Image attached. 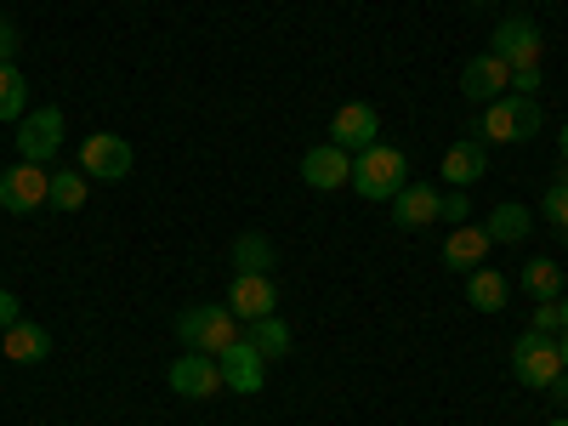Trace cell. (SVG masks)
<instances>
[{"instance_id": "5", "label": "cell", "mask_w": 568, "mask_h": 426, "mask_svg": "<svg viewBox=\"0 0 568 426\" xmlns=\"http://www.w3.org/2000/svg\"><path fill=\"white\" fill-rule=\"evenodd\" d=\"M40 205H52V171L18 160L12 171H0V211L7 216H29Z\"/></svg>"}, {"instance_id": "18", "label": "cell", "mask_w": 568, "mask_h": 426, "mask_svg": "<svg viewBox=\"0 0 568 426\" xmlns=\"http://www.w3.org/2000/svg\"><path fill=\"white\" fill-rule=\"evenodd\" d=\"M484 256H489V233H484V227H471V222H460L449 240H444V267H455V273L484 267Z\"/></svg>"}, {"instance_id": "12", "label": "cell", "mask_w": 568, "mask_h": 426, "mask_svg": "<svg viewBox=\"0 0 568 426\" xmlns=\"http://www.w3.org/2000/svg\"><path fill=\"white\" fill-rule=\"evenodd\" d=\"M171 393H176V398H216V393H222L216 353H182V358L171 364Z\"/></svg>"}, {"instance_id": "13", "label": "cell", "mask_w": 568, "mask_h": 426, "mask_svg": "<svg viewBox=\"0 0 568 426\" xmlns=\"http://www.w3.org/2000/svg\"><path fill=\"white\" fill-rule=\"evenodd\" d=\"M302 182L318 187V194H336V187L353 182V154L336 149V142H324V149H307V154H302Z\"/></svg>"}, {"instance_id": "6", "label": "cell", "mask_w": 568, "mask_h": 426, "mask_svg": "<svg viewBox=\"0 0 568 426\" xmlns=\"http://www.w3.org/2000/svg\"><path fill=\"white\" fill-rule=\"evenodd\" d=\"M63 149V114L58 109H34L18 120V160L29 165H52Z\"/></svg>"}, {"instance_id": "15", "label": "cell", "mask_w": 568, "mask_h": 426, "mask_svg": "<svg viewBox=\"0 0 568 426\" xmlns=\"http://www.w3.org/2000/svg\"><path fill=\"white\" fill-rule=\"evenodd\" d=\"M438 205H444L438 187H426V182H404L398 194H393V222L415 233V227H426V222H438Z\"/></svg>"}, {"instance_id": "10", "label": "cell", "mask_w": 568, "mask_h": 426, "mask_svg": "<svg viewBox=\"0 0 568 426\" xmlns=\"http://www.w3.org/2000/svg\"><path fill=\"white\" fill-rule=\"evenodd\" d=\"M489 52H495L506 69H540V29H535V18H506V23L495 29Z\"/></svg>"}, {"instance_id": "27", "label": "cell", "mask_w": 568, "mask_h": 426, "mask_svg": "<svg viewBox=\"0 0 568 426\" xmlns=\"http://www.w3.org/2000/svg\"><path fill=\"white\" fill-rule=\"evenodd\" d=\"M438 216H449V222H455V227H460V222H466V216H471V200H466V187H455V194H449V200H444V205H438Z\"/></svg>"}, {"instance_id": "14", "label": "cell", "mask_w": 568, "mask_h": 426, "mask_svg": "<svg viewBox=\"0 0 568 426\" xmlns=\"http://www.w3.org/2000/svg\"><path fill=\"white\" fill-rule=\"evenodd\" d=\"M506 85H511V69H506V63H500L495 52L471 58V63L460 69V98H466V103H484V109H489V103L500 98Z\"/></svg>"}, {"instance_id": "31", "label": "cell", "mask_w": 568, "mask_h": 426, "mask_svg": "<svg viewBox=\"0 0 568 426\" xmlns=\"http://www.w3.org/2000/svg\"><path fill=\"white\" fill-rule=\"evenodd\" d=\"M546 393H551V398H557V404H562V409H568V369H562V375H557V382H551V387H546Z\"/></svg>"}, {"instance_id": "29", "label": "cell", "mask_w": 568, "mask_h": 426, "mask_svg": "<svg viewBox=\"0 0 568 426\" xmlns=\"http://www.w3.org/2000/svg\"><path fill=\"white\" fill-rule=\"evenodd\" d=\"M540 69H511V91H517V98H535V91H540Z\"/></svg>"}, {"instance_id": "22", "label": "cell", "mask_w": 568, "mask_h": 426, "mask_svg": "<svg viewBox=\"0 0 568 426\" xmlns=\"http://www.w3.org/2000/svg\"><path fill=\"white\" fill-rule=\"evenodd\" d=\"M562 284H568V278H562V262H557V256H540V262L524 267V291H529L535 302H557Z\"/></svg>"}, {"instance_id": "16", "label": "cell", "mask_w": 568, "mask_h": 426, "mask_svg": "<svg viewBox=\"0 0 568 426\" xmlns=\"http://www.w3.org/2000/svg\"><path fill=\"white\" fill-rule=\"evenodd\" d=\"M45 353H52V329H45V324L18 318L12 329H0V358H12V364H40Z\"/></svg>"}, {"instance_id": "17", "label": "cell", "mask_w": 568, "mask_h": 426, "mask_svg": "<svg viewBox=\"0 0 568 426\" xmlns=\"http://www.w3.org/2000/svg\"><path fill=\"white\" fill-rule=\"evenodd\" d=\"M489 176V149H484V136L478 142H455V149L444 154V182H455V187H471V182H484Z\"/></svg>"}, {"instance_id": "2", "label": "cell", "mask_w": 568, "mask_h": 426, "mask_svg": "<svg viewBox=\"0 0 568 426\" xmlns=\"http://www.w3.org/2000/svg\"><path fill=\"white\" fill-rule=\"evenodd\" d=\"M404 182H409V160L398 149H387V142H375V149H364L353 160V182L347 187L358 200H393Z\"/></svg>"}, {"instance_id": "11", "label": "cell", "mask_w": 568, "mask_h": 426, "mask_svg": "<svg viewBox=\"0 0 568 426\" xmlns=\"http://www.w3.org/2000/svg\"><path fill=\"white\" fill-rule=\"evenodd\" d=\"M375 136H382V114H375V103H342L336 109V120H329V142L336 149H375Z\"/></svg>"}, {"instance_id": "26", "label": "cell", "mask_w": 568, "mask_h": 426, "mask_svg": "<svg viewBox=\"0 0 568 426\" xmlns=\"http://www.w3.org/2000/svg\"><path fill=\"white\" fill-rule=\"evenodd\" d=\"M540 211L551 216V227H557V233H568V182H562V176L546 187V205H540Z\"/></svg>"}, {"instance_id": "24", "label": "cell", "mask_w": 568, "mask_h": 426, "mask_svg": "<svg viewBox=\"0 0 568 426\" xmlns=\"http://www.w3.org/2000/svg\"><path fill=\"white\" fill-rule=\"evenodd\" d=\"M245 342H251L262 358H284L296 336H291V324H284V318L273 313V318H256V324H251V336H245Z\"/></svg>"}, {"instance_id": "19", "label": "cell", "mask_w": 568, "mask_h": 426, "mask_svg": "<svg viewBox=\"0 0 568 426\" xmlns=\"http://www.w3.org/2000/svg\"><path fill=\"white\" fill-rule=\"evenodd\" d=\"M529 227H535V211H529V205H517V200L495 205V216L484 222L489 245H517V240H529Z\"/></svg>"}, {"instance_id": "33", "label": "cell", "mask_w": 568, "mask_h": 426, "mask_svg": "<svg viewBox=\"0 0 568 426\" xmlns=\"http://www.w3.org/2000/svg\"><path fill=\"white\" fill-rule=\"evenodd\" d=\"M557 149H562V165H568V125L557 131Z\"/></svg>"}, {"instance_id": "30", "label": "cell", "mask_w": 568, "mask_h": 426, "mask_svg": "<svg viewBox=\"0 0 568 426\" xmlns=\"http://www.w3.org/2000/svg\"><path fill=\"white\" fill-rule=\"evenodd\" d=\"M18 318H23V302H18L12 291H0V329H12Z\"/></svg>"}, {"instance_id": "9", "label": "cell", "mask_w": 568, "mask_h": 426, "mask_svg": "<svg viewBox=\"0 0 568 426\" xmlns=\"http://www.w3.org/2000/svg\"><path fill=\"white\" fill-rule=\"evenodd\" d=\"M273 307H278V291H273L267 273H233V284H227V313L233 318L256 324V318H273Z\"/></svg>"}, {"instance_id": "36", "label": "cell", "mask_w": 568, "mask_h": 426, "mask_svg": "<svg viewBox=\"0 0 568 426\" xmlns=\"http://www.w3.org/2000/svg\"><path fill=\"white\" fill-rule=\"evenodd\" d=\"M562 182H568V165H562Z\"/></svg>"}, {"instance_id": "25", "label": "cell", "mask_w": 568, "mask_h": 426, "mask_svg": "<svg viewBox=\"0 0 568 426\" xmlns=\"http://www.w3.org/2000/svg\"><path fill=\"white\" fill-rule=\"evenodd\" d=\"M52 205L80 211L85 205V171H52Z\"/></svg>"}, {"instance_id": "20", "label": "cell", "mask_w": 568, "mask_h": 426, "mask_svg": "<svg viewBox=\"0 0 568 426\" xmlns=\"http://www.w3.org/2000/svg\"><path fill=\"white\" fill-rule=\"evenodd\" d=\"M506 296H511V284L495 267H471V278H466V302L471 307H478V313H500Z\"/></svg>"}, {"instance_id": "7", "label": "cell", "mask_w": 568, "mask_h": 426, "mask_svg": "<svg viewBox=\"0 0 568 426\" xmlns=\"http://www.w3.org/2000/svg\"><path fill=\"white\" fill-rule=\"evenodd\" d=\"M216 369H222V387H233L240 398H251V393H262V382H267V358L240 336L233 347H222L216 353Z\"/></svg>"}, {"instance_id": "34", "label": "cell", "mask_w": 568, "mask_h": 426, "mask_svg": "<svg viewBox=\"0 0 568 426\" xmlns=\"http://www.w3.org/2000/svg\"><path fill=\"white\" fill-rule=\"evenodd\" d=\"M557 347H562V369H568V329H562V336H557Z\"/></svg>"}, {"instance_id": "1", "label": "cell", "mask_w": 568, "mask_h": 426, "mask_svg": "<svg viewBox=\"0 0 568 426\" xmlns=\"http://www.w3.org/2000/svg\"><path fill=\"white\" fill-rule=\"evenodd\" d=\"M176 342H182L187 353H222V347L240 342V318L227 313V302H222V307L194 302V307L176 313Z\"/></svg>"}, {"instance_id": "8", "label": "cell", "mask_w": 568, "mask_h": 426, "mask_svg": "<svg viewBox=\"0 0 568 426\" xmlns=\"http://www.w3.org/2000/svg\"><path fill=\"white\" fill-rule=\"evenodd\" d=\"M131 142L125 136H109V131H98V136H85L80 142V171L85 176H103V182H120V176H131Z\"/></svg>"}, {"instance_id": "35", "label": "cell", "mask_w": 568, "mask_h": 426, "mask_svg": "<svg viewBox=\"0 0 568 426\" xmlns=\"http://www.w3.org/2000/svg\"><path fill=\"white\" fill-rule=\"evenodd\" d=\"M551 426H568V415H557V420H551Z\"/></svg>"}, {"instance_id": "3", "label": "cell", "mask_w": 568, "mask_h": 426, "mask_svg": "<svg viewBox=\"0 0 568 426\" xmlns=\"http://www.w3.org/2000/svg\"><path fill=\"white\" fill-rule=\"evenodd\" d=\"M540 125H546L540 103L535 98H517V91H511V98H495L484 109V142H535Z\"/></svg>"}, {"instance_id": "4", "label": "cell", "mask_w": 568, "mask_h": 426, "mask_svg": "<svg viewBox=\"0 0 568 426\" xmlns=\"http://www.w3.org/2000/svg\"><path fill=\"white\" fill-rule=\"evenodd\" d=\"M511 375H517L524 387L546 393L557 375H562V347H557V336H546V329H529V336L511 347Z\"/></svg>"}, {"instance_id": "23", "label": "cell", "mask_w": 568, "mask_h": 426, "mask_svg": "<svg viewBox=\"0 0 568 426\" xmlns=\"http://www.w3.org/2000/svg\"><path fill=\"white\" fill-rule=\"evenodd\" d=\"M278 256H273V240L267 233H240L233 240V273H267Z\"/></svg>"}, {"instance_id": "32", "label": "cell", "mask_w": 568, "mask_h": 426, "mask_svg": "<svg viewBox=\"0 0 568 426\" xmlns=\"http://www.w3.org/2000/svg\"><path fill=\"white\" fill-rule=\"evenodd\" d=\"M551 313H557V336H562V329H568V291L551 302Z\"/></svg>"}, {"instance_id": "21", "label": "cell", "mask_w": 568, "mask_h": 426, "mask_svg": "<svg viewBox=\"0 0 568 426\" xmlns=\"http://www.w3.org/2000/svg\"><path fill=\"white\" fill-rule=\"evenodd\" d=\"M29 114V80L18 74V63H0V125H18Z\"/></svg>"}, {"instance_id": "28", "label": "cell", "mask_w": 568, "mask_h": 426, "mask_svg": "<svg viewBox=\"0 0 568 426\" xmlns=\"http://www.w3.org/2000/svg\"><path fill=\"white\" fill-rule=\"evenodd\" d=\"M18 45H23L18 23H7V18H0V63H18Z\"/></svg>"}]
</instances>
